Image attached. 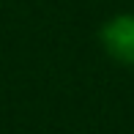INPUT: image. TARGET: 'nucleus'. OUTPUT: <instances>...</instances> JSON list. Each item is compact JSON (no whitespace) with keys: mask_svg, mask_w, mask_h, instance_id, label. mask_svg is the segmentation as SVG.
<instances>
[{"mask_svg":"<svg viewBox=\"0 0 134 134\" xmlns=\"http://www.w3.org/2000/svg\"><path fill=\"white\" fill-rule=\"evenodd\" d=\"M101 47L115 63L134 66V14H118L101 25Z\"/></svg>","mask_w":134,"mask_h":134,"instance_id":"nucleus-1","label":"nucleus"}]
</instances>
